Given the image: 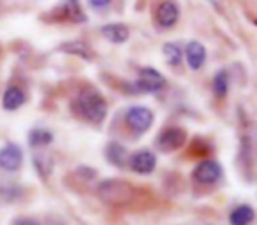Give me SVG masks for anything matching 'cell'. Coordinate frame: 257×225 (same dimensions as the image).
Masks as SVG:
<instances>
[{"label":"cell","instance_id":"1","mask_svg":"<svg viewBox=\"0 0 257 225\" xmlns=\"http://www.w3.org/2000/svg\"><path fill=\"white\" fill-rule=\"evenodd\" d=\"M72 109L79 118L90 123H102L107 115V102L97 88L90 86L79 92L72 102Z\"/></svg>","mask_w":257,"mask_h":225},{"label":"cell","instance_id":"2","mask_svg":"<svg viewBox=\"0 0 257 225\" xmlns=\"http://www.w3.org/2000/svg\"><path fill=\"white\" fill-rule=\"evenodd\" d=\"M97 197L111 206H123V204L133 202L134 186L125 179H104L97 186Z\"/></svg>","mask_w":257,"mask_h":225},{"label":"cell","instance_id":"3","mask_svg":"<svg viewBox=\"0 0 257 225\" xmlns=\"http://www.w3.org/2000/svg\"><path fill=\"white\" fill-rule=\"evenodd\" d=\"M166 86V78L154 67H145L140 71V78L134 83V92L157 93Z\"/></svg>","mask_w":257,"mask_h":225},{"label":"cell","instance_id":"4","mask_svg":"<svg viewBox=\"0 0 257 225\" xmlns=\"http://www.w3.org/2000/svg\"><path fill=\"white\" fill-rule=\"evenodd\" d=\"M185 143H187V132L183 129H180V127H168L155 139V146L162 153L180 150Z\"/></svg>","mask_w":257,"mask_h":225},{"label":"cell","instance_id":"5","mask_svg":"<svg viewBox=\"0 0 257 225\" xmlns=\"http://www.w3.org/2000/svg\"><path fill=\"white\" fill-rule=\"evenodd\" d=\"M125 122L136 134H143L154 125V113L148 107L134 106L125 113Z\"/></svg>","mask_w":257,"mask_h":225},{"label":"cell","instance_id":"6","mask_svg":"<svg viewBox=\"0 0 257 225\" xmlns=\"http://www.w3.org/2000/svg\"><path fill=\"white\" fill-rule=\"evenodd\" d=\"M192 176L201 185H213L220 179L222 165L215 160H203L194 167Z\"/></svg>","mask_w":257,"mask_h":225},{"label":"cell","instance_id":"7","mask_svg":"<svg viewBox=\"0 0 257 225\" xmlns=\"http://www.w3.org/2000/svg\"><path fill=\"white\" fill-rule=\"evenodd\" d=\"M131 169L138 174H150L157 165V157L150 150H140L128 158Z\"/></svg>","mask_w":257,"mask_h":225},{"label":"cell","instance_id":"8","mask_svg":"<svg viewBox=\"0 0 257 225\" xmlns=\"http://www.w3.org/2000/svg\"><path fill=\"white\" fill-rule=\"evenodd\" d=\"M23 162V151L18 144L9 143L0 148V167L4 171H16Z\"/></svg>","mask_w":257,"mask_h":225},{"label":"cell","instance_id":"9","mask_svg":"<svg viewBox=\"0 0 257 225\" xmlns=\"http://www.w3.org/2000/svg\"><path fill=\"white\" fill-rule=\"evenodd\" d=\"M180 18V9L175 2H162L157 8V13H155V20L161 27L164 29H171V27L176 25Z\"/></svg>","mask_w":257,"mask_h":225},{"label":"cell","instance_id":"10","mask_svg":"<svg viewBox=\"0 0 257 225\" xmlns=\"http://www.w3.org/2000/svg\"><path fill=\"white\" fill-rule=\"evenodd\" d=\"M185 55H187V64L194 71L201 69L204 65V62H206V50H204V46L199 41H190L185 48Z\"/></svg>","mask_w":257,"mask_h":225},{"label":"cell","instance_id":"11","mask_svg":"<svg viewBox=\"0 0 257 225\" xmlns=\"http://www.w3.org/2000/svg\"><path fill=\"white\" fill-rule=\"evenodd\" d=\"M100 32H102V36L113 44H123L125 41L128 39V36H131L128 27L123 25V23H109V25H104Z\"/></svg>","mask_w":257,"mask_h":225},{"label":"cell","instance_id":"12","mask_svg":"<svg viewBox=\"0 0 257 225\" xmlns=\"http://www.w3.org/2000/svg\"><path fill=\"white\" fill-rule=\"evenodd\" d=\"M25 104V92L20 86H9L2 97V106L8 111H16Z\"/></svg>","mask_w":257,"mask_h":225},{"label":"cell","instance_id":"13","mask_svg":"<svg viewBox=\"0 0 257 225\" xmlns=\"http://www.w3.org/2000/svg\"><path fill=\"white\" fill-rule=\"evenodd\" d=\"M106 158L111 165H116V167H121V165L127 164L128 157L127 150H125L123 144L120 143H109L106 146Z\"/></svg>","mask_w":257,"mask_h":225},{"label":"cell","instance_id":"14","mask_svg":"<svg viewBox=\"0 0 257 225\" xmlns=\"http://www.w3.org/2000/svg\"><path fill=\"white\" fill-rule=\"evenodd\" d=\"M253 209L248 204H241V206L234 207L229 214V223L231 225H250L253 220Z\"/></svg>","mask_w":257,"mask_h":225},{"label":"cell","instance_id":"15","mask_svg":"<svg viewBox=\"0 0 257 225\" xmlns=\"http://www.w3.org/2000/svg\"><path fill=\"white\" fill-rule=\"evenodd\" d=\"M60 51L69 55H76V57H81L85 60L92 58V51H90L88 44L83 43V41H71V43H64L60 46Z\"/></svg>","mask_w":257,"mask_h":225},{"label":"cell","instance_id":"16","mask_svg":"<svg viewBox=\"0 0 257 225\" xmlns=\"http://www.w3.org/2000/svg\"><path fill=\"white\" fill-rule=\"evenodd\" d=\"M60 9H62V13H64V16L69 20V22H74V23L86 22L85 13H83L81 6H79L78 2H64Z\"/></svg>","mask_w":257,"mask_h":225},{"label":"cell","instance_id":"17","mask_svg":"<svg viewBox=\"0 0 257 225\" xmlns=\"http://www.w3.org/2000/svg\"><path fill=\"white\" fill-rule=\"evenodd\" d=\"M53 141V134L48 129H32L29 132V144L32 148L46 146Z\"/></svg>","mask_w":257,"mask_h":225},{"label":"cell","instance_id":"18","mask_svg":"<svg viewBox=\"0 0 257 225\" xmlns=\"http://www.w3.org/2000/svg\"><path fill=\"white\" fill-rule=\"evenodd\" d=\"M229 92V74L227 71H218L213 78V93L217 97H225Z\"/></svg>","mask_w":257,"mask_h":225},{"label":"cell","instance_id":"19","mask_svg":"<svg viewBox=\"0 0 257 225\" xmlns=\"http://www.w3.org/2000/svg\"><path fill=\"white\" fill-rule=\"evenodd\" d=\"M162 53H164L168 64L178 65L180 62H182V50H180L178 44H173V43L164 44V50H162Z\"/></svg>","mask_w":257,"mask_h":225},{"label":"cell","instance_id":"20","mask_svg":"<svg viewBox=\"0 0 257 225\" xmlns=\"http://www.w3.org/2000/svg\"><path fill=\"white\" fill-rule=\"evenodd\" d=\"M34 164H36L37 171H39V174L46 176L50 174L51 171V160L48 157H44V155H36L34 157Z\"/></svg>","mask_w":257,"mask_h":225},{"label":"cell","instance_id":"21","mask_svg":"<svg viewBox=\"0 0 257 225\" xmlns=\"http://www.w3.org/2000/svg\"><path fill=\"white\" fill-rule=\"evenodd\" d=\"M109 4H111L109 0H104V2L102 0H92V2H90V6H92L93 9H107Z\"/></svg>","mask_w":257,"mask_h":225},{"label":"cell","instance_id":"22","mask_svg":"<svg viewBox=\"0 0 257 225\" xmlns=\"http://www.w3.org/2000/svg\"><path fill=\"white\" fill-rule=\"evenodd\" d=\"M16 225H39V221L32 220V218H22V220L16 221Z\"/></svg>","mask_w":257,"mask_h":225}]
</instances>
